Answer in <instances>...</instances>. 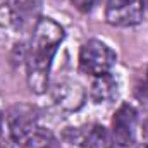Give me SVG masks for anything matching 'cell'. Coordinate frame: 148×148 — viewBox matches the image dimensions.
I'll return each mask as SVG.
<instances>
[{
	"label": "cell",
	"mask_w": 148,
	"mask_h": 148,
	"mask_svg": "<svg viewBox=\"0 0 148 148\" xmlns=\"http://www.w3.org/2000/svg\"><path fill=\"white\" fill-rule=\"evenodd\" d=\"M138 112L133 105L122 103L112 119V138L119 147H131L136 141Z\"/></svg>",
	"instance_id": "cell-4"
},
{
	"label": "cell",
	"mask_w": 148,
	"mask_h": 148,
	"mask_svg": "<svg viewBox=\"0 0 148 148\" xmlns=\"http://www.w3.org/2000/svg\"><path fill=\"white\" fill-rule=\"evenodd\" d=\"M86 148H114V138L109 129L95 124L86 134Z\"/></svg>",
	"instance_id": "cell-8"
},
{
	"label": "cell",
	"mask_w": 148,
	"mask_h": 148,
	"mask_svg": "<svg viewBox=\"0 0 148 148\" xmlns=\"http://www.w3.org/2000/svg\"><path fill=\"white\" fill-rule=\"evenodd\" d=\"M134 97L148 105V67H145V71L134 81Z\"/></svg>",
	"instance_id": "cell-10"
},
{
	"label": "cell",
	"mask_w": 148,
	"mask_h": 148,
	"mask_svg": "<svg viewBox=\"0 0 148 148\" xmlns=\"http://www.w3.org/2000/svg\"><path fill=\"white\" fill-rule=\"evenodd\" d=\"M53 100L64 110H77L84 102V90L74 81H62L53 88Z\"/></svg>",
	"instance_id": "cell-6"
},
{
	"label": "cell",
	"mask_w": 148,
	"mask_h": 148,
	"mask_svg": "<svg viewBox=\"0 0 148 148\" xmlns=\"http://www.w3.org/2000/svg\"><path fill=\"white\" fill-rule=\"evenodd\" d=\"M2 124H3V115H2V112H0V131H2Z\"/></svg>",
	"instance_id": "cell-13"
},
{
	"label": "cell",
	"mask_w": 148,
	"mask_h": 148,
	"mask_svg": "<svg viewBox=\"0 0 148 148\" xmlns=\"http://www.w3.org/2000/svg\"><path fill=\"white\" fill-rule=\"evenodd\" d=\"M145 7V0H109L105 7V19L117 28L136 26L143 21Z\"/></svg>",
	"instance_id": "cell-3"
},
{
	"label": "cell",
	"mask_w": 148,
	"mask_h": 148,
	"mask_svg": "<svg viewBox=\"0 0 148 148\" xmlns=\"http://www.w3.org/2000/svg\"><path fill=\"white\" fill-rule=\"evenodd\" d=\"M140 148H148V145H143V147H140Z\"/></svg>",
	"instance_id": "cell-14"
},
{
	"label": "cell",
	"mask_w": 148,
	"mask_h": 148,
	"mask_svg": "<svg viewBox=\"0 0 148 148\" xmlns=\"http://www.w3.org/2000/svg\"><path fill=\"white\" fill-rule=\"evenodd\" d=\"M64 40V29L50 17L38 19L29 47L26 50V76L28 84L35 93H45L53 55Z\"/></svg>",
	"instance_id": "cell-1"
},
{
	"label": "cell",
	"mask_w": 148,
	"mask_h": 148,
	"mask_svg": "<svg viewBox=\"0 0 148 148\" xmlns=\"http://www.w3.org/2000/svg\"><path fill=\"white\" fill-rule=\"evenodd\" d=\"M71 2H73V5L77 10H81V12H90V10H93L95 5H98L100 0H71Z\"/></svg>",
	"instance_id": "cell-11"
},
{
	"label": "cell",
	"mask_w": 148,
	"mask_h": 148,
	"mask_svg": "<svg viewBox=\"0 0 148 148\" xmlns=\"http://www.w3.org/2000/svg\"><path fill=\"white\" fill-rule=\"evenodd\" d=\"M36 129V117L33 109L21 105L14 107L9 114V131L10 138L16 143H23L33 131Z\"/></svg>",
	"instance_id": "cell-5"
},
{
	"label": "cell",
	"mask_w": 148,
	"mask_h": 148,
	"mask_svg": "<svg viewBox=\"0 0 148 148\" xmlns=\"http://www.w3.org/2000/svg\"><path fill=\"white\" fill-rule=\"evenodd\" d=\"M117 81L110 73L95 76L91 86H90V97L95 103H110L117 97Z\"/></svg>",
	"instance_id": "cell-7"
},
{
	"label": "cell",
	"mask_w": 148,
	"mask_h": 148,
	"mask_svg": "<svg viewBox=\"0 0 148 148\" xmlns=\"http://www.w3.org/2000/svg\"><path fill=\"white\" fill-rule=\"evenodd\" d=\"M23 148H57V140L53 138L52 133L36 127L23 141Z\"/></svg>",
	"instance_id": "cell-9"
},
{
	"label": "cell",
	"mask_w": 148,
	"mask_h": 148,
	"mask_svg": "<svg viewBox=\"0 0 148 148\" xmlns=\"http://www.w3.org/2000/svg\"><path fill=\"white\" fill-rule=\"evenodd\" d=\"M115 60V52L100 40L86 41L79 52V69L81 73L90 76H102L110 73Z\"/></svg>",
	"instance_id": "cell-2"
},
{
	"label": "cell",
	"mask_w": 148,
	"mask_h": 148,
	"mask_svg": "<svg viewBox=\"0 0 148 148\" xmlns=\"http://www.w3.org/2000/svg\"><path fill=\"white\" fill-rule=\"evenodd\" d=\"M0 148H16V141L10 138V140H7V141H3L2 145H0Z\"/></svg>",
	"instance_id": "cell-12"
}]
</instances>
